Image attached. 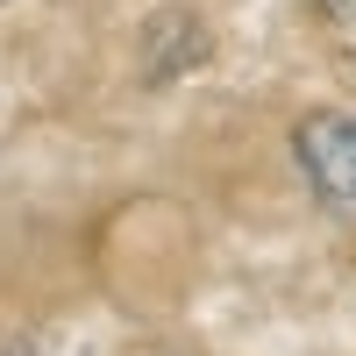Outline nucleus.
Instances as JSON below:
<instances>
[{
    "mask_svg": "<svg viewBox=\"0 0 356 356\" xmlns=\"http://www.w3.org/2000/svg\"><path fill=\"white\" fill-rule=\"evenodd\" d=\"M292 150H300V171L321 193V207L356 214V114H307Z\"/></svg>",
    "mask_w": 356,
    "mask_h": 356,
    "instance_id": "obj_1",
    "label": "nucleus"
},
{
    "mask_svg": "<svg viewBox=\"0 0 356 356\" xmlns=\"http://www.w3.org/2000/svg\"><path fill=\"white\" fill-rule=\"evenodd\" d=\"M321 15L342 22V29H356V0H321Z\"/></svg>",
    "mask_w": 356,
    "mask_h": 356,
    "instance_id": "obj_2",
    "label": "nucleus"
}]
</instances>
